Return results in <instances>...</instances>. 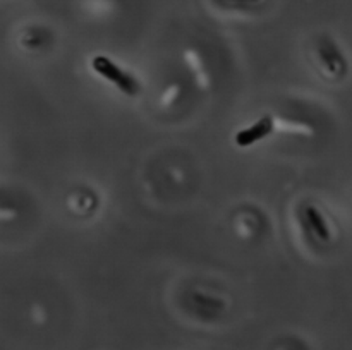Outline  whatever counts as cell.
Listing matches in <instances>:
<instances>
[{"label": "cell", "instance_id": "obj_1", "mask_svg": "<svg viewBox=\"0 0 352 350\" xmlns=\"http://www.w3.org/2000/svg\"><path fill=\"white\" fill-rule=\"evenodd\" d=\"M93 69L98 72L102 78L109 79V81L116 82L117 88L120 91H124L126 95H138L140 93V82H138L136 78L129 74V72L122 71L120 67H117L109 57H103V55H98V57L93 58L91 62Z\"/></svg>", "mask_w": 352, "mask_h": 350}, {"label": "cell", "instance_id": "obj_3", "mask_svg": "<svg viewBox=\"0 0 352 350\" xmlns=\"http://www.w3.org/2000/svg\"><path fill=\"white\" fill-rule=\"evenodd\" d=\"M306 218H308L309 226L313 229V232H315L320 239L322 240L330 239L329 225H327V222L323 220V216L320 215V211L315 208V206H308V208H306Z\"/></svg>", "mask_w": 352, "mask_h": 350}, {"label": "cell", "instance_id": "obj_2", "mask_svg": "<svg viewBox=\"0 0 352 350\" xmlns=\"http://www.w3.org/2000/svg\"><path fill=\"white\" fill-rule=\"evenodd\" d=\"M272 130H274V122H272L270 117H263V119L258 120L256 124H253V126L248 127V129L239 130L236 136V143L239 144V146H251V144H254L256 141L267 137Z\"/></svg>", "mask_w": 352, "mask_h": 350}]
</instances>
